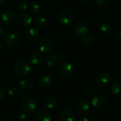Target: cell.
<instances>
[{
	"label": "cell",
	"instance_id": "obj_26",
	"mask_svg": "<svg viewBox=\"0 0 121 121\" xmlns=\"http://www.w3.org/2000/svg\"><path fill=\"white\" fill-rule=\"evenodd\" d=\"M40 5L35 1H33L28 5V11L32 15H37L40 11Z\"/></svg>",
	"mask_w": 121,
	"mask_h": 121
},
{
	"label": "cell",
	"instance_id": "obj_36",
	"mask_svg": "<svg viewBox=\"0 0 121 121\" xmlns=\"http://www.w3.org/2000/svg\"><path fill=\"white\" fill-rule=\"evenodd\" d=\"M89 1H90V0H79V3H80L81 4H82V5H86V4H87L89 2Z\"/></svg>",
	"mask_w": 121,
	"mask_h": 121
},
{
	"label": "cell",
	"instance_id": "obj_39",
	"mask_svg": "<svg viewBox=\"0 0 121 121\" xmlns=\"http://www.w3.org/2000/svg\"><path fill=\"white\" fill-rule=\"evenodd\" d=\"M2 48H3V42H2L1 40L0 39V50L2 49Z\"/></svg>",
	"mask_w": 121,
	"mask_h": 121
},
{
	"label": "cell",
	"instance_id": "obj_3",
	"mask_svg": "<svg viewBox=\"0 0 121 121\" xmlns=\"http://www.w3.org/2000/svg\"><path fill=\"white\" fill-rule=\"evenodd\" d=\"M113 81V77L108 72H99L94 77V82L96 87L104 89L108 86Z\"/></svg>",
	"mask_w": 121,
	"mask_h": 121
},
{
	"label": "cell",
	"instance_id": "obj_41",
	"mask_svg": "<svg viewBox=\"0 0 121 121\" xmlns=\"http://www.w3.org/2000/svg\"><path fill=\"white\" fill-rule=\"evenodd\" d=\"M113 1H120V0H113Z\"/></svg>",
	"mask_w": 121,
	"mask_h": 121
},
{
	"label": "cell",
	"instance_id": "obj_32",
	"mask_svg": "<svg viewBox=\"0 0 121 121\" xmlns=\"http://www.w3.org/2000/svg\"><path fill=\"white\" fill-rule=\"evenodd\" d=\"M121 74V72L118 70V69H114V70H113V72H112V73H111V75H112L113 78V77H114V78H118V77H120Z\"/></svg>",
	"mask_w": 121,
	"mask_h": 121
},
{
	"label": "cell",
	"instance_id": "obj_19",
	"mask_svg": "<svg viewBox=\"0 0 121 121\" xmlns=\"http://www.w3.org/2000/svg\"><path fill=\"white\" fill-rule=\"evenodd\" d=\"M45 56L41 52H34L29 58L30 62L33 65H39L45 61Z\"/></svg>",
	"mask_w": 121,
	"mask_h": 121
},
{
	"label": "cell",
	"instance_id": "obj_4",
	"mask_svg": "<svg viewBox=\"0 0 121 121\" xmlns=\"http://www.w3.org/2000/svg\"><path fill=\"white\" fill-rule=\"evenodd\" d=\"M23 40V36L18 31H11L4 36L6 45L10 48H15L21 45Z\"/></svg>",
	"mask_w": 121,
	"mask_h": 121
},
{
	"label": "cell",
	"instance_id": "obj_7",
	"mask_svg": "<svg viewBox=\"0 0 121 121\" xmlns=\"http://www.w3.org/2000/svg\"><path fill=\"white\" fill-rule=\"evenodd\" d=\"M72 31L76 36L79 38H83L87 35L89 33V26L84 21H77L73 25Z\"/></svg>",
	"mask_w": 121,
	"mask_h": 121
},
{
	"label": "cell",
	"instance_id": "obj_29",
	"mask_svg": "<svg viewBox=\"0 0 121 121\" xmlns=\"http://www.w3.org/2000/svg\"><path fill=\"white\" fill-rule=\"evenodd\" d=\"M95 2L96 5L99 6V7L104 8V7H106L109 4L110 0H95Z\"/></svg>",
	"mask_w": 121,
	"mask_h": 121
},
{
	"label": "cell",
	"instance_id": "obj_14",
	"mask_svg": "<svg viewBox=\"0 0 121 121\" xmlns=\"http://www.w3.org/2000/svg\"><path fill=\"white\" fill-rule=\"evenodd\" d=\"M60 121H75L74 112L69 108H64L60 113Z\"/></svg>",
	"mask_w": 121,
	"mask_h": 121
},
{
	"label": "cell",
	"instance_id": "obj_31",
	"mask_svg": "<svg viewBox=\"0 0 121 121\" xmlns=\"http://www.w3.org/2000/svg\"><path fill=\"white\" fill-rule=\"evenodd\" d=\"M67 55L65 52H61L59 54V61L62 62H65L67 60Z\"/></svg>",
	"mask_w": 121,
	"mask_h": 121
},
{
	"label": "cell",
	"instance_id": "obj_10",
	"mask_svg": "<svg viewBox=\"0 0 121 121\" xmlns=\"http://www.w3.org/2000/svg\"><path fill=\"white\" fill-rule=\"evenodd\" d=\"M109 104L108 98L104 95H96L93 97L91 100V104L93 107L97 111L105 110Z\"/></svg>",
	"mask_w": 121,
	"mask_h": 121
},
{
	"label": "cell",
	"instance_id": "obj_8",
	"mask_svg": "<svg viewBox=\"0 0 121 121\" xmlns=\"http://www.w3.org/2000/svg\"><path fill=\"white\" fill-rule=\"evenodd\" d=\"M54 48V42L49 36H44L38 42V48L41 53L48 54L52 52Z\"/></svg>",
	"mask_w": 121,
	"mask_h": 121
},
{
	"label": "cell",
	"instance_id": "obj_20",
	"mask_svg": "<svg viewBox=\"0 0 121 121\" xmlns=\"http://www.w3.org/2000/svg\"><path fill=\"white\" fill-rule=\"evenodd\" d=\"M18 86L19 89L24 92L29 91L33 89V83L30 79H21L19 80Z\"/></svg>",
	"mask_w": 121,
	"mask_h": 121
},
{
	"label": "cell",
	"instance_id": "obj_35",
	"mask_svg": "<svg viewBox=\"0 0 121 121\" xmlns=\"http://www.w3.org/2000/svg\"><path fill=\"white\" fill-rule=\"evenodd\" d=\"M6 35V30H4V28L1 26H0V38L4 37Z\"/></svg>",
	"mask_w": 121,
	"mask_h": 121
},
{
	"label": "cell",
	"instance_id": "obj_18",
	"mask_svg": "<svg viewBox=\"0 0 121 121\" xmlns=\"http://www.w3.org/2000/svg\"><path fill=\"white\" fill-rule=\"evenodd\" d=\"M101 35L104 37H109L113 32L112 26L107 21L102 22L99 28Z\"/></svg>",
	"mask_w": 121,
	"mask_h": 121
},
{
	"label": "cell",
	"instance_id": "obj_33",
	"mask_svg": "<svg viewBox=\"0 0 121 121\" xmlns=\"http://www.w3.org/2000/svg\"><path fill=\"white\" fill-rule=\"evenodd\" d=\"M115 36L116 38V39H118V40H121V27L118 28L115 33Z\"/></svg>",
	"mask_w": 121,
	"mask_h": 121
},
{
	"label": "cell",
	"instance_id": "obj_21",
	"mask_svg": "<svg viewBox=\"0 0 121 121\" xmlns=\"http://www.w3.org/2000/svg\"><path fill=\"white\" fill-rule=\"evenodd\" d=\"M110 91L111 95L115 98L121 97V82H115L113 83L110 87Z\"/></svg>",
	"mask_w": 121,
	"mask_h": 121
},
{
	"label": "cell",
	"instance_id": "obj_2",
	"mask_svg": "<svg viewBox=\"0 0 121 121\" xmlns=\"http://www.w3.org/2000/svg\"><path fill=\"white\" fill-rule=\"evenodd\" d=\"M21 105L23 111L26 114H30L34 113L38 107L37 101L34 97L30 95L23 96L21 101Z\"/></svg>",
	"mask_w": 121,
	"mask_h": 121
},
{
	"label": "cell",
	"instance_id": "obj_13",
	"mask_svg": "<svg viewBox=\"0 0 121 121\" xmlns=\"http://www.w3.org/2000/svg\"><path fill=\"white\" fill-rule=\"evenodd\" d=\"M52 77L49 74L41 75L38 80V85L40 89H45L50 87L52 84Z\"/></svg>",
	"mask_w": 121,
	"mask_h": 121
},
{
	"label": "cell",
	"instance_id": "obj_17",
	"mask_svg": "<svg viewBox=\"0 0 121 121\" xmlns=\"http://www.w3.org/2000/svg\"><path fill=\"white\" fill-rule=\"evenodd\" d=\"M52 115L46 110H42L37 112L33 117V121H51Z\"/></svg>",
	"mask_w": 121,
	"mask_h": 121
},
{
	"label": "cell",
	"instance_id": "obj_12",
	"mask_svg": "<svg viewBox=\"0 0 121 121\" xmlns=\"http://www.w3.org/2000/svg\"><path fill=\"white\" fill-rule=\"evenodd\" d=\"M16 23L21 28H28L29 27L33 22V18L31 15L22 13L17 16L16 17Z\"/></svg>",
	"mask_w": 121,
	"mask_h": 121
},
{
	"label": "cell",
	"instance_id": "obj_9",
	"mask_svg": "<svg viewBox=\"0 0 121 121\" xmlns=\"http://www.w3.org/2000/svg\"><path fill=\"white\" fill-rule=\"evenodd\" d=\"M60 23L65 27L70 26L74 20V14L73 11L69 9H63L59 16Z\"/></svg>",
	"mask_w": 121,
	"mask_h": 121
},
{
	"label": "cell",
	"instance_id": "obj_23",
	"mask_svg": "<svg viewBox=\"0 0 121 121\" xmlns=\"http://www.w3.org/2000/svg\"><path fill=\"white\" fill-rule=\"evenodd\" d=\"M46 22V18L42 14L37 15L34 18V24L37 27V28H43L45 26Z\"/></svg>",
	"mask_w": 121,
	"mask_h": 121
},
{
	"label": "cell",
	"instance_id": "obj_11",
	"mask_svg": "<svg viewBox=\"0 0 121 121\" xmlns=\"http://www.w3.org/2000/svg\"><path fill=\"white\" fill-rule=\"evenodd\" d=\"M16 16V11L10 8H7L1 12L0 21L4 25H9L13 22Z\"/></svg>",
	"mask_w": 121,
	"mask_h": 121
},
{
	"label": "cell",
	"instance_id": "obj_27",
	"mask_svg": "<svg viewBox=\"0 0 121 121\" xmlns=\"http://www.w3.org/2000/svg\"><path fill=\"white\" fill-rule=\"evenodd\" d=\"M7 94L11 99H17L20 96V91L16 86H11L8 89Z\"/></svg>",
	"mask_w": 121,
	"mask_h": 121
},
{
	"label": "cell",
	"instance_id": "obj_30",
	"mask_svg": "<svg viewBox=\"0 0 121 121\" xmlns=\"http://www.w3.org/2000/svg\"><path fill=\"white\" fill-rule=\"evenodd\" d=\"M17 121H28V116L27 114L24 112L20 113L17 116Z\"/></svg>",
	"mask_w": 121,
	"mask_h": 121
},
{
	"label": "cell",
	"instance_id": "obj_22",
	"mask_svg": "<svg viewBox=\"0 0 121 121\" xmlns=\"http://www.w3.org/2000/svg\"><path fill=\"white\" fill-rule=\"evenodd\" d=\"M58 104V100L55 96H48L45 101V106L47 109L51 110L55 108Z\"/></svg>",
	"mask_w": 121,
	"mask_h": 121
},
{
	"label": "cell",
	"instance_id": "obj_34",
	"mask_svg": "<svg viewBox=\"0 0 121 121\" xmlns=\"http://www.w3.org/2000/svg\"><path fill=\"white\" fill-rule=\"evenodd\" d=\"M5 95H6V89L3 86H0V100L2 99L5 96Z\"/></svg>",
	"mask_w": 121,
	"mask_h": 121
},
{
	"label": "cell",
	"instance_id": "obj_25",
	"mask_svg": "<svg viewBox=\"0 0 121 121\" xmlns=\"http://www.w3.org/2000/svg\"><path fill=\"white\" fill-rule=\"evenodd\" d=\"M28 9V4L25 0H18L15 6V10L17 12L24 11Z\"/></svg>",
	"mask_w": 121,
	"mask_h": 121
},
{
	"label": "cell",
	"instance_id": "obj_1",
	"mask_svg": "<svg viewBox=\"0 0 121 121\" xmlns=\"http://www.w3.org/2000/svg\"><path fill=\"white\" fill-rule=\"evenodd\" d=\"M31 67L29 62L24 59L17 60L13 67L14 75L19 79H23L31 72Z\"/></svg>",
	"mask_w": 121,
	"mask_h": 121
},
{
	"label": "cell",
	"instance_id": "obj_37",
	"mask_svg": "<svg viewBox=\"0 0 121 121\" xmlns=\"http://www.w3.org/2000/svg\"><path fill=\"white\" fill-rule=\"evenodd\" d=\"M77 121H89V120L87 118H85V117H83V118H79Z\"/></svg>",
	"mask_w": 121,
	"mask_h": 121
},
{
	"label": "cell",
	"instance_id": "obj_16",
	"mask_svg": "<svg viewBox=\"0 0 121 121\" xmlns=\"http://www.w3.org/2000/svg\"><path fill=\"white\" fill-rule=\"evenodd\" d=\"M59 54L55 51H52L46 60V66L48 68H55L58 65Z\"/></svg>",
	"mask_w": 121,
	"mask_h": 121
},
{
	"label": "cell",
	"instance_id": "obj_24",
	"mask_svg": "<svg viewBox=\"0 0 121 121\" xmlns=\"http://www.w3.org/2000/svg\"><path fill=\"white\" fill-rule=\"evenodd\" d=\"M97 91H98L97 87L93 84H89L86 86L85 92H86V95H88L90 97H94V96H96Z\"/></svg>",
	"mask_w": 121,
	"mask_h": 121
},
{
	"label": "cell",
	"instance_id": "obj_6",
	"mask_svg": "<svg viewBox=\"0 0 121 121\" xmlns=\"http://www.w3.org/2000/svg\"><path fill=\"white\" fill-rule=\"evenodd\" d=\"M40 31L37 28L30 27L24 33V39L28 44H35L40 40Z\"/></svg>",
	"mask_w": 121,
	"mask_h": 121
},
{
	"label": "cell",
	"instance_id": "obj_5",
	"mask_svg": "<svg viewBox=\"0 0 121 121\" xmlns=\"http://www.w3.org/2000/svg\"><path fill=\"white\" fill-rule=\"evenodd\" d=\"M74 67L69 62H62L58 67V75L62 79H71L74 76Z\"/></svg>",
	"mask_w": 121,
	"mask_h": 121
},
{
	"label": "cell",
	"instance_id": "obj_15",
	"mask_svg": "<svg viewBox=\"0 0 121 121\" xmlns=\"http://www.w3.org/2000/svg\"><path fill=\"white\" fill-rule=\"evenodd\" d=\"M90 108V103L86 99H82L76 104V110L78 113L83 115L87 113Z\"/></svg>",
	"mask_w": 121,
	"mask_h": 121
},
{
	"label": "cell",
	"instance_id": "obj_42",
	"mask_svg": "<svg viewBox=\"0 0 121 121\" xmlns=\"http://www.w3.org/2000/svg\"><path fill=\"white\" fill-rule=\"evenodd\" d=\"M1 113L0 112V119H1Z\"/></svg>",
	"mask_w": 121,
	"mask_h": 121
},
{
	"label": "cell",
	"instance_id": "obj_38",
	"mask_svg": "<svg viewBox=\"0 0 121 121\" xmlns=\"http://www.w3.org/2000/svg\"><path fill=\"white\" fill-rule=\"evenodd\" d=\"M5 3H6V0H0V7L4 5Z\"/></svg>",
	"mask_w": 121,
	"mask_h": 121
},
{
	"label": "cell",
	"instance_id": "obj_40",
	"mask_svg": "<svg viewBox=\"0 0 121 121\" xmlns=\"http://www.w3.org/2000/svg\"><path fill=\"white\" fill-rule=\"evenodd\" d=\"M118 105H119V107L121 108V99L119 100V102H118Z\"/></svg>",
	"mask_w": 121,
	"mask_h": 121
},
{
	"label": "cell",
	"instance_id": "obj_28",
	"mask_svg": "<svg viewBox=\"0 0 121 121\" xmlns=\"http://www.w3.org/2000/svg\"><path fill=\"white\" fill-rule=\"evenodd\" d=\"M94 40H95V38H94V36H93L91 35H87L82 38V39H81L82 43L85 46L91 45L94 43Z\"/></svg>",
	"mask_w": 121,
	"mask_h": 121
}]
</instances>
